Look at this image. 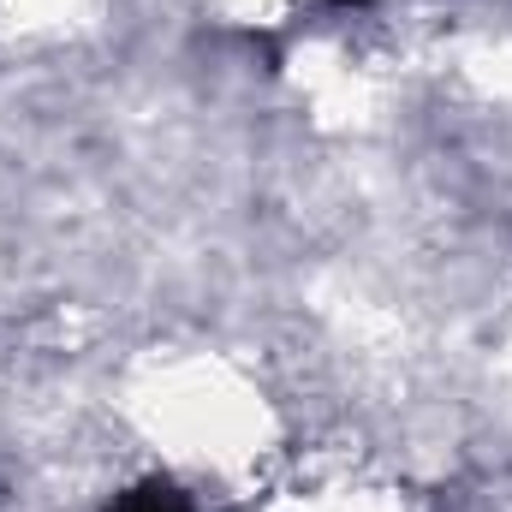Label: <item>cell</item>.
Listing matches in <instances>:
<instances>
[{
    "instance_id": "obj_1",
    "label": "cell",
    "mask_w": 512,
    "mask_h": 512,
    "mask_svg": "<svg viewBox=\"0 0 512 512\" xmlns=\"http://www.w3.org/2000/svg\"><path fill=\"white\" fill-rule=\"evenodd\" d=\"M114 512H191V507H185V501H179L167 483H143V489H131V495H126Z\"/></svg>"
}]
</instances>
